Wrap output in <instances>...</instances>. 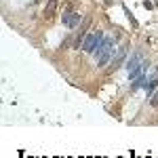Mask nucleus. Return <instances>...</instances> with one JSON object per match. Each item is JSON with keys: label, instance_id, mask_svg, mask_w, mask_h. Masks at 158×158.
Here are the masks:
<instances>
[{"label": "nucleus", "instance_id": "1", "mask_svg": "<svg viewBox=\"0 0 158 158\" xmlns=\"http://www.w3.org/2000/svg\"><path fill=\"white\" fill-rule=\"evenodd\" d=\"M118 40H120V34H116V36H105L103 42L97 47V51H95L93 55H95V63H97L99 67H103L112 57H114V53H116V51H114V44H116Z\"/></svg>", "mask_w": 158, "mask_h": 158}, {"label": "nucleus", "instance_id": "2", "mask_svg": "<svg viewBox=\"0 0 158 158\" xmlns=\"http://www.w3.org/2000/svg\"><path fill=\"white\" fill-rule=\"evenodd\" d=\"M103 38H105V34H103L101 30L89 32V34L84 36V40H82V51H84V53H95L97 47L103 42Z\"/></svg>", "mask_w": 158, "mask_h": 158}, {"label": "nucleus", "instance_id": "3", "mask_svg": "<svg viewBox=\"0 0 158 158\" xmlns=\"http://www.w3.org/2000/svg\"><path fill=\"white\" fill-rule=\"evenodd\" d=\"M80 21H82L80 13H63V17H61V23L65 28H76V26H80Z\"/></svg>", "mask_w": 158, "mask_h": 158}, {"label": "nucleus", "instance_id": "4", "mask_svg": "<svg viewBox=\"0 0 158 158\" xmlns=\"http://www.w3.org/2000/svg\"><path fill=\"white\" fill-rule=\"evenodd\" d=\"M139 63H141V53H133V55L129 57V61H127V65H124V67L131 72V70H135V67H137Z\"/></svg>", "mask_w": 158, "mask_h": 158}, {"label": "nucleus", "instance_id": "5", "mask_svg": "<svg viewBox=\"0 0 158 158\" xmlns=\"http://www.w3.org/2000/svg\"><path fill=\"white\" fill-rule=\"evenodd\" d=\"M156 86H158V80H156V78H152V80H146V82H143V89H146L148 93L156 91Z\"/></svg>", "mask_w": 158, "mask_h": 158}, {"label": "nucleus", "instance_id": "6", "mask_svg": "<svg viewBox=\"0 0 158 158\" xmlns=\"http://www.w3.org/2000/svg\"><path fill=\"white\" fill-rule=\"evenodd\" d=\"M150 105H154V108H158V91L150 97Z\"/></svg>", "mask_w": 158, "mask_h": 158}]
</instances>
